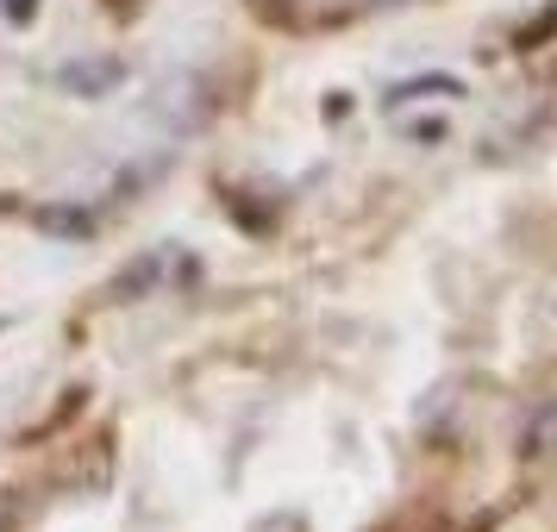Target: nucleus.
<instances>
[{
	"instance_id": "obj_8",
	"label": "nucleus",
	"mask_w": 557,
	"mask_h": 532,
	"mask_svg": "<svg viewBox=\"0 0 557 532\" xmlns=\"http://www.w3.org/2000/svg\"><path fill=\"white\" fill-rule=\"evenodd\" d=\"M0 532H13V502L0 495Z\"/></svg>"
},
{
	"instance_id": "obj_7",
	"label": "nucleus",
	"mask_w": 557,
	"mask_h": 532,
	"mask_svg": "<svg viewBox=\"0 0 557 532\" xmlns=\"http://www.w3.org/2000/svg\"><path fill=\"white\" fill-rule=\"evenodd\" d=\"M0 13H7V26H32L38 20V0H0Z\"/></svg>"
},
{
	"instance_id": "obj_1",
	"label": "nucleus",
	"mask_w": 557,
	"mask_h": 532,
	"mask_svg": "<svg viewBox=\"0 0 557 532\" xmlns=\"http://www.w3.org/2000/svg\"><path fill=\"white\" fill-rule=\"evenodd\" d=\"M126 82V57H70L63 70H57V88L63 95H76V101H101V95H113Z\"/></svg>"
},
{
	"instance_id": "obj_5",
	"label": "nucleus",
	"mask_w": 557,
	"mask_h": 532,
	"mask_svg": "<svg viewBox=\"0 0 557 532\" xmlns=\"http://www.w3.org/2000/svg\"><path fill=\"white\" fill-rule=\"evenodd\" d=\"M251 532H307V520H301V514H288V507H282V514H263V520H257Z\"/></svg>"
},
{
	"instance_id": "obj_3",
	"label": "nucleus",
	"mask_w": 557,
	"mask_h": 532,
	"mask_svg": "<svg viewBox=\"0 0 557 532\" xmlns=\"http://www.w3.org/2000/svg\"><path fill=\"white\" fill-rule=\"evenodd\" d=\"M157 282H163V251H145L138 263H126L113 276V301H138V295H151Z\"/></svg>"
},
{
	"instance_id": "obj_4",
	"label": "nucleus",
	"mask_w": 557,
	"mask_h": 532,
	"mask_svg": "<svg viewBox=\"0 0 557 532\" xmlns=\"http://www.w3.org/2000/svg\"><path fill=\"white\" fill-rule=\"evenodd\" d=\"M38 226L57 232V238H88V232H95V220H88V213H76V207H45V213H38Z\"/></svg>"
},
{
	"instance_id": "obj_9",
	"label": "nucleus",
	"mask_w": 557,
	"mask_h": 532,
	"mask_svg": "<svg viewBox=\"0 0 557 532\" xmlns=\"http://www.w3.org/2000/svg\"><path fill=\"white\" fill-rule=\"evenodd\" d=\"M326 7H332V0H326Z\"/></svg>"
},
{
	"instance_id": "obj_6",
	"label": "nucleus",
	"mask_w": 557,
	"mask_h": 532,
	"mask_svg": "<svg viewBox=\"0 0 557 532\" xmlns=\"http://www.w3.org/2000/svg\"><path fill=\"white\" fill-rule=\"evenodd\" d=\"M552 32H557V7H552V13H539V20L520 32V51H532V45H539V38H552Z\"/></svg>"
},
{
	"instance_id": "obj_2",
	"label": "nucleus",
	"mask_w": 557,
	"mask_h": 532,
	"mask_svg": "<svg viewBox=\"0 0 557 532\" xmlns=\"http://www.w3.org/2000/svg\"><path fill=\"white\" fill-rule=\"evenodd\" d=\"M457 95H463V82L457 76H420V82H395V88H388V113H401L407 101H457Z\"/></svg>"
}]
</instances>
